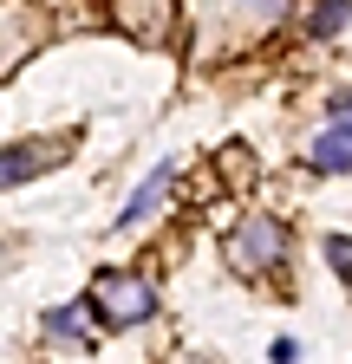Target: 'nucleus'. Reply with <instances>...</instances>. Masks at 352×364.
Instances as JSON below:
<instances>
[{"mask_svg": "<svg viewBox=\"0 0 352 364\" xmlns=\"http://www.w3.org/2000/svg\"><path fill=\"white\" fill-rule=\"evenodd\" d=\"M170 182H176V163H157V169L138 182V189H130V202L118 208V228H138V221H150V208L170 196Z\"/></svg>", "mask_w": 352, "mask_h": 364, "instance_id": "nucleus-4", "label": "nucleus"}, {"mask_svg": "<svg viewBox=\"0 0 352 364\" xmlns=\"http://www.w3.org/2000/svg\"><path fill=\"white\" fill-rule=\"evenodd\" d=\"M85 306L98 312V326H144V318H157V287L144 273H98Z\"/></svg>", "mask_w": 352, "mask_h": 364, "instance_id": "nucleus-1", "label": "nucleus"}, {"mask_svg": "<svg viewBox=\"0 0 352 364\" xmlns=\"http://www.w3.org/2000/svg\"><path fill=\"white\" fill-rule=\"evenodd\" d=\"M346 20H352V0H314V7H306V33L314 39H333Z\"/></svg>", "mask_w": 352, "mask_h": 364, "instance_id": "nucleus-6", "label": "nucleus"}, {"mask_svg": "<svg viewBox=\"0 0 352 364\" xmlns=\"http://www.w3.org/2000/svg\"><path fill=\"white\" fill-rule=\"evenodd\" d=\"M326 260H333V273L352 287V235H326Z\"/></svg>", "mask_w": 352, "mask_h": 364, "instance_id": "nucleus-8", "label": "nucleus"}, {"mask_svg": "<svg viewBox=\"0 0 352 364\" xmlns=\"http://www.w3.org/2000/svg\"><path fill=\"white\" fill-rule=\"evenodd\" d=\"M248 7H261V14L274 20V14H287V7H294V0H248Z\"/></svg>", "mask_w": 352, "mask_h": 364, "instance_id": "nucleus-10", "label": "nucleus"}, {"mask_svg": "<svg viewBox=\"0 0 352 364\" xmlns=\"http://www.w3.org/2000/svg\"><path fill=\"white\" fill-rule=\"evenodd\" d=\"M306 163L314 169H352V124H326L314 144H306Z\"/></svg>", "mask_w": 352, "mask_h": 364, "instance_id": "nucleus-5", "label": "nucleus"}, {"mask_svg": "<svg viewBox=\"0 0 352 364\" xmlns=\"http://www.w3.org/2000/svg\"><path fill=\"white\" fill-rule=\"evenodd\" d=\"M53 163H59V144H7V150H0V189L46 176Z\"/></svg>", "mask_w": 352, "mask_h": 364, "instance_id": "nucleus-3", "label": "nucleus"}, {"mask_svg": "<svg viewBox=\"0 0 352 364\" xmlns=\"http://www.w3.org/2000/svg\"><path fill=\"white\" fill-rule=\"evenodd\" d=\"M287 221L281 215H242L235 235H229V267L235 273H274L287 267Z\"/></svg>", "mask_w": 352, "mask_h": 364, "instance_id": "nucleus-2", "label": "nucleus"}, {"mask_svg": "<svg viewBox=\"0 0 352 364\" xmlns=\"http://www.w3.org/2000/svg\"><path fill=\"white\" fill-rule=\"evenodd\" d=\"M326 117L333 124H352V91H333V98H326Z\"/></svg>", "mask_w": 352, "mask_h": 364, "instance_id": "nucleus-9", "label": "nucleus"}, {"mask_svg": "<svg viewBox=\"0 0 352 364\" xmlns=\"http://www.w3.org/2000/svg\"><path fill=\"white\" fill-rule=\"evenodd\" d=\"M85 312H92V306H59V312H46V338L85 345Z\"/></svg>", "mask_w": 352, "mask_h": 364, "instance_id": "nucleus-7", "label": "nucleus"}]
</instances>
